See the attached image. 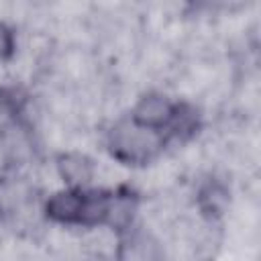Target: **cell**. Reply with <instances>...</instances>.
I'll list each match as a JSON object with an SVG mask.
<instances>
[{
	"mask_svg": "<svg viewBox=\"0 0 261 261\" xmlns=\"http://www.w3.org/2000/svg\"><path fill=\"white\" fill-rule=\"evenodd\" d=\"M175 110L173 106L161 98V96H147L139 102L137 106V114H135V122L149 126V128H157L165 122H169L173 118Z\"/></svg>",
	"mask_w": 261,
	"mask_h": 261,
	"instance_id": "3957f363",
	"label": "cell"
},
{
	"mask_svg": "<svg viewBox=\"0 0 261 261\" xmlns=\"http://www.w3.org/2000/svg\"><path fill=\"white\" fill-rule=\"evenodd\" d=\"M84 208H86L84 192H61L49 200L47 214L61 222H84Z\"/></svg>",
	"mask_w": 261,
	"mask_h": 261,
	"instance_id": "7a4b0ae2",
	"label": "cell"
},
{
	"mask_svg": "<svg viewBox=\"0 0 261 261\" xmlns=\"http://www.w3.org/2000/svg\"><path fill=\"white\" fill-rule=\"evenodd\" d=\"M59 169L63 173V177L71 184H82V181H88L90 175H92V165L86 157H80V155H67V157H61V163H59Z\"/></svg>",
	"mask_w": 261,
	"mask_h": 261,
	"instance_id": "5b68a950",
	"label": "cell"
},
{
	"mask_svg": "<svg viewBox=\"0 0 261 261\" xmlns=\"http://www.w3.org/2000/svg\"><path fill=\"white\" fill-rule=\"evenodd\" d=\"M10 49H12V37H10V31H8L4 24H0V57L8 55Z\"/></svg>",
	"mask_w": 261,
	"mask_h": 261,
	"instance_id": "8992f818",
	"label": "cell"
},
{
	"mask_svg": "<svg viewBox=\"0 0 261 261\" xmlns=\"http://www.w3.org/2000/svg\"><path fill=\"white\" fill-rule=\"evenodd\" d=\"M120 261H161L157 243L147 234H135L120 247Z\"/></svg>",
	"mask_w": 261,
	"mask_h": 261,
	"instance_id": "277c9868",
	"label": "cell"
},
{
	"mask_svg": "<svg viewBox=\"0 0 261 261\" xmlns=\"http://www.w3.org/2000/svg\"><path fill=\"white\" fill-rule=\"evenodd\" d=\"M112 153L118 159L137 163V161H147L159 147H161V137L157 135L155 128L143 126L139 122H124L118 124L112 130Z\"/></svg>",
	"mask_w": 261,
	"mask_h": 261,
	"instance_id": "6da1fadb",
	"label": "cell"
}]
</instances>
